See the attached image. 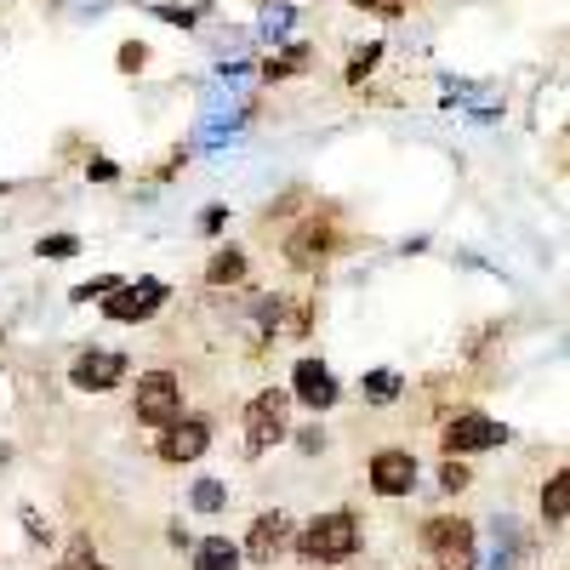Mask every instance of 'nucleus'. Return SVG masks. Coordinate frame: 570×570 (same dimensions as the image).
<instances>
[{"label":"nucleus","instance_id":"nucleus-1","mask_svg":"<svg viewBox=\"0 0 570 570\" xmlns=\"http://www.w3.org/2000/svg\"><path fill=\"white\" fill-rule=\"evenodd\" d=\"M360 553V519L354 513H320L297 531V559L308 564H343Z\"/></svg>","mask_w":570,"mask_h":570},{"label":"nucleus","instance_id":"nucleus-2","mask_svg":"<svg viewBox=\"0 0 570 570\" xmlns=\"http://www.w3.org/2000/svg\"><path fill=\"white\" fill-rule=\"evenodd\" d=\"M422 548L440 559V570H473L480 564V531L468 519H451V513H434L422 525Z\"/></svg>","mask_w":570,"mask_h":570},{"label":"nucleus","instance_id":"nucleus-3","mask_svg":"<svg viewBox=\"0 0 570 570\" xmlns=\"http://www.w3.org/2000/svg\"><path fill=\"white\" fill-rule=\"evenodd\" d=\"M171 297V285L155 279V274H142V279H115L109 285V297H104V314L120 320V325H137V320H155Z\"/></svg>","mask_w":570,"mask_h":570},{"label":"nucleus","instance_id":"nucleus-4","mask_svg":"<svg viewBox=\"0 0 570 570\" xmlns=\"http://www.w3.org/2000/svg\"><path fill=\"white\" fill-rule=\"evenodd\" d=\"M171 416H183V383H177V371H142L137 376V422L166 428Z\"/></svg>","mask_w":570,"mask_h":570},{"label":"nucleus","instance_id":"nucleus-5","mask_svg":"<svg viewBox=\"0 0 570 570\" xmlns=\"http://www.w3.org/2000/svg\"><path fill=\"white\" fill-rule=\"evenodd\" d=\"M285 389H263L252 405H246V451L252 456H263L268 445H279L285 440Z\"/></svg>","mask_w":570,"mask_h":570},{"label":"nucleus","instance_id":"nucleus-6","mask_svg":"<svg viewBox=\"0 0 570 570\" xmlns=\"http://www.w3.org/2000/svg\"><path fill=\"white\" fill-rule=\"evenodd\" d=\"M513 434L502 422L480 416V411H462L445 422V456H468V451H491V445H508Z\"/></svg>","mask_w":570,"mask_h":570},{"label":"nucleus","instance_id":"nucleus-7","mask_svg":"<svg viewBox=\"0 0 570 570\" xmlns=\"http://www.w3.org/2000/svg\"><path fill=\"white\" fill-rule=\"evenodd\" d=\"M126 371H131L126 354L91 348V354H80V360L69 365V383H75L80 394H109V389H120V376H126Z\"/></svg>","mask_w":570,"mask_h":570},{"label":"nucleus","instance_id":"nucleus-8","mask_svg":"<svg viewBox=\"0 0 570 570\" xmlns=\"http://www.w3.org/2000/svg\"><path fill=\"white\" fill-rule=\"evenodd\" d=\"M206 445H212V428L200 416H171L166 434L155 440V456L160 462H195V456H206Z\"/></svg>","mask_w":570,"mask_h":570},{"label":"nucleus","instance_id":"nucleus-9","mask_svg":"<svg viewBox=\"0 0 570 570\" xmlns=\"http://www.w3.org/2000/svg\"><path fill=\"white\" fill-rule=\"evenodd\" d=\"M411 485H416V456L411 451L389 445V451L371 456V491L376 497H411Z\"/></svg>","mask_w":570,"mask_h":570},{"label":"nucleus","instance_id":"nucleus-10","mask_svg":"<svg viewBox=\"0 0 570 570\" xmlns=\"http://www.w3.org/2000/svg\"><path fill=\"white\" fill-rule=\"evenodd\" d=\"M331 246H337V234H331V217H308L292 240H285V263L292 268H320L331 257Z\"/></svg>","mask_w":570,"mask_h":570},{"label":"nucleus","instance_id":"nucleus-11","mask_svg":"<svg viewBox=\"0 0 570 570\" xmlns=\"http://www.w3.org/2000/svg\"><path fill=\"white\" fill-rule=\"evenodd\" d=\"M292 394L303 400V405H314V411H325V405H337V376H331V365H320V360H297L292 365Z\"/></svg>","mask_w":570,"mask_h":570},{"label":"nucleus","instance_id":"nucleus-12","mask_svg":"<svg viewBox=\"0 0 570 570\" xmlns=\"http://www.w3.org/2000/svg\"><path fill=\"white\" fill-rule=\"evenodd\" d=\"M292 542V519H285L279 508L274 513H263L257 525H252V537H246V548H240V559H252V564H274V553Z\"/></svg>","mask_w":570,"mask_h":570},{"label":"nucleus","instance_id":"nucleus-13","mask_svg":"<svg viewBox=\"0 0 570 570\" xmlns=\"http://www.w3.org/2000/svg\"><path fill=\"white\" fill-rule=\"evenodd\" d=\"M195 570H240V548H234L228 537H206L195 548Z\"/></svg>","mask_w":570,"mask_h":570},{"label":"nucleus","instance_id":"nucleus-14","mask_svg":"<svg viewBox=\"0 0 570 570\" xmlns=\"http://www.w3.org/2000/svg\"><path fill=\"white\" fill-rule=\"evenodd\" d=\"M542 519H548V531H559L564 519H570V473H553L548 491H542Z\"/></svg>","mask_w":570,"mask_h":570},{"label":"nucleus","instance_id":"nucleus-15","mask_svg":"<svg viewBox=\"0 0 570 570\" xmlns=\"http://www.w3.org/2000/svg\"><path fill=\"white\" fill-rule=\"evenodd\" d=\"M360 389H365L371 405H394L405 383H400V371H365V383H360Z\"/></svg>","mask_w":570,"mask_h":570},{"label":"nucleus","instance_id":"nucleus-16","mask_svg":"<svg viewBox=\"0 0 570 570\" xmlns=\"http://www.w3.org/2000/svg\"><path fill=\"white\" fill-rule=\"evenodd\" d=\"M303 63H308V46H285V52H274L263 63V80H292V75H303Z\"/></svg>","mask_w":570,"mask_h":570},{"label":"nucleus","instance_id":"nucleus-17","mask_svg":"<svg viewBox=\"0 0 570 570\" xmlns=\"http://www.w3.org/2000/svg\"><path fill=\"white\" fill-rule=\"evenodd\" d=\"M206 279H212V285H234V279H246V252H234V246H228V252H217V257L206 263Z\"/></svg>","mask_w":570,"mask_h":570},{"label":"nucleus","instance_id":"nucleus-18","mask_svg":"<svg viewBox=\"0 0 570 570\" xmlns=\"http://www.w3.org/2000/svg\"><path fill=\"white\" fill-rule=\"evenodd\" d=\"M188 502H195V513H223V508H228V485H223V480H195Z\"/></svg>","mask_w":570,"mask_h":570},{"label":"nucleus","instance_id":"nucleus-19","mask_svg":"<svg viewBox=\"0 0 570 570\" xmlns=\"http://www.w3.org/2000/svg\"><path fill=\"white\" fill-rule=\"evenodd\" d=\"M292 23H297V12L285 7V0H268V7H263V40H285Z\"/></svg>","mask_w":570,"mask_h":570},{"label":"nucleus","instance_id":"nucleus-20","mask_svg":"<svg viewBox=\"0 0 570 570\" xmlns=\"http://www.w3.org/2000/svg\"><path fill=\"white\" fill-rule=\"evenodd\" d=\"M58 570H104V559H98V548H91V537H75L69 548H63V564Z\"/></svg>","mask_w":570,"mask_h":570},{"label":"nucleus","instance_id":"nucleus-21","mask_svg":"<svg viewBox=\"0 0 570 570\" xmlns=\"http://www.w3.org/2000/svg\"><path fill=\"white\" fill-rule=\"evenodd\" d=\"M376 63H383V46H376V40H371V46H360V52L348 58V80L360 86V80H365V75L376 69Z\"/></svg>","mask_w":570,"mask_h":570},{"label":"nucleus","instance_id":"nucleus-22","mask_svg":"<svg viewBox=\"0 0 570 570\" xmlns=\"http://www.w3.org/2000/svg\"><path fill=\"white\" fill-rule=\"evenodd\" d=\"M40 257H52V263H63V257H75L80 252V240H75V234H46V240L35 246Z\"/></svg>","mask_w":570,"mask_h":570},{"label":"nucleus","instance_id":"nucleus-23","mask_svg":"<svg viewBox=\"0 0 570 570\" xmlns=\"http://www.w3.org/2000/svg\"><path fill=\"white\" fill-rule=\"evenodd\" d=\"M440 485H445V491H451V497H456V491H468V485H473V473H468V468H462V456H445V468H440Z\"/></svg>","mask_w":570,"mask_h":570},{"label":"nucleus","instance_id":"nucleus-24","mask_svg":"<svg viewBox=\"0 0 570 570\" xmlns=\"http://www.w3.org/2000/svg\"><path fill=\"white\" fill-rule=\"evenodd\" d=\"M513 559H519V548H513V537L497 525V553H491V570H513Z\"/></svg>","mask_w":570,"mask_h":570},{"label":"nucleus","instance_id":"nucleus-25","mask_svg":"<svg viewBox=\"0 0 570 570\" xmlns=\"http://www.w3.org/2000/svg\"><path fill=\"white\" fill-rule=\"evenodd\" d=\"M142 63H149V46H142V40H126V46H120V69L137 75Z\"/></svg>","mask_w":570,"mask_h":570},{"label":"nucleus","instance_id":"nucleus-26","mask_svg":"<svg viewBox=\"0 0 570 570\" xmlns=\"http://www.w3.org/2000/svg\"><path fill=\"white\" fill-rule=\"evenodd\" d=\"M115 279H120V274H104V279H86V285H75V303H91V297H104Z\"/></svg>","mask_w":570,"mask_h":570},{"label":"nucleus","instance_id":"nucleus-27","mask_svg":"<svg viewBox=\"0 0 570 570\" xmlns=\"http://www.w3.org/2000/svg\"><path fill=\"white\" fill-rule=\"evenodd\" d=\"M23 531H29V542H46V531H52V525H46L35 508H23Z\"/></svg>","mask_w":570,"mask_h":570},{"label":"nucleus","instance_id":"nucleus-28","mask_svg":"<svg viewBox=\"0 0 570 570\" xmlns=\"http://www.w3.org/2000/svg\"><path fill=\"white\" fill-rule=\"evenodd\" d=\"M115 177H120L115 160H91V183H115Z\"/></svg>","mask_w":570,"mask_h":570},{"label":"nucleus","instance_id":"nucleus-29","mask_svg":"<svg viewBox=\"0 0 570 570\" xmlns=\"http://www.w3.org/2000/svg\"><path fill=\"white\" fill-rule=\"evenodd\" d=\"M223 223H228V212H223V206H212V212H206V217H200V228H206V234H217V228H223Z\"/></svg>","mask_w":570,"mask_h":570},{"label":"nucleus","instance_id":"nucleus-30","mask_svg":"<svg viewBox=\"0 0 570 570\" xmlns=\"http://www.w3.org/2000/svg\"><path fill=\"white\" fill-rule=\"evenodd\" d=\"M360 7H376V12H400L405 0H360Z\"/></svg>","mask_w":570,"mask_h":570},{"label":"nucleus","instance_id":"nucleus-31","mask_svg":"<svg viewBox=\"0 0 570 570\" xmlns=\"http://www.w3.org/2000/svg\"><path fill=\"white\" fill-rule=\"evenodd\" d=\"M434 570H440V564H434Z\"/></svg>","mask_w":570,"mask_h":570}]
</instances>
